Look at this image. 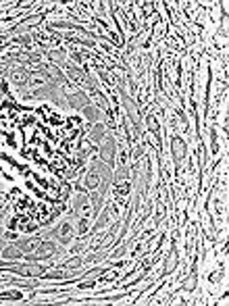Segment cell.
<instances>
[{
    "label": "cell",
    "instance_id": "obj_15",
    "mask_svg": "<svg viewBox=\"0 0 229 306\" xmlns=\"http://www.w3.org/2000/svg\"><path fill=\"white\" fill-rule=\"evenodd\" d=\"M11 44H21V46H25V48H31V46H34V38L31 36H17L11 40Z\"/></svg>",
    "mask_w": 229,
    "mask_h": 306
},
{
    "label": "cell",
    "instance_id": "obj_7",
    "mask_svg": "<svg viewBox=\"0 0 229 306\" xmlns=\"http://www.w3.org/2000/svg\"><path fill=\"white\" fill-rule=\"evenodd\" d=\"M75 223L73 221H62L59 225V231H57V242L61 246H69L71 242H73L75 238Z\"/></svg>",
    "mask_w": 229,
    "mask_h": 306
},
{
    "label": "cell",
    "instance_id": "obj_21",
    "mask_svg": "<svg viewBox=\"0 0 229 306\" xmlns=\"http://www.w3.org/2000/svg\"><path fill=\"white\" fill-rule=\"evenodd\" d=\"M6 246V238H4V229H0V252H2V248Z\"/></svg>",
    "mask_w": 229,
    "mask_h": 306
},
{
    "label": "cell",
    "instance_id": "obj_14",
    "mask_svg": "<svg viewBox=\"0 0 229 306\" xmlns=\"http://www.w3.org/2000/svg\"><path fill=\"white\" fill-rule=\"evenodd\" d=\"M82 113H83V117L88 121H94V123H100L102 121V111H100L98 106H94V104H88Z\"/></svg>",
    "mask_w": 229,
    "mask_h": 306
},
{
    "label": "cell",
    "instance_id": "obj_22",
    "mask_svg": "<svg viewBox=\"0 0 229 306\" xmlns=\"http://www.w3.org/2000/svg\"><path fill=\"white\" fill-rule=\"evenodd\" d=\"M6 227H9V229H15V227H17V219H9V223H6Z\"/></svg>",
    "mask_w": 229,
    "mask_h": 306
},
{
    "label": "cell",
    "instance_id": "obj_16",
    "mask_svg": "<svg viewBox=\"0 0 229 306\" xmlns=\"http://www.w3.org/2000/svg\"><path fill=\"white\" fill-rule=\"evenodd\" d=\"M210 150L212 154H219V136H217V127H210Z\"/></svg>",
    "mask_w": 229,
    "mask_h": 306
},
{
    "label": "cell",
    "instance_id": "obj_2",
    "mask_svg": "<svg viewBox=\"0 0 229 306\" xmlns=\"http://www.w3.org/2000/svg\"><path fill=\"white\" fill-rule=\"evenodd\" d=\"M59 254V246L54 244L52 240H42L40 246H38L31 254H23V258L29 263H44V261H52L54 256Z\"/></svg>",
    "mask_w": 229,
    "mask_h": 306
},
{
    "label": "cell",
    "instance_id": "obj_4",
    "mask_svg": "<svg viewBox=\"0 0 229 306\" xmlns=\"http://www.w3.org/2000/svg\"><path fill=\"white\" fill-rule=\"evenodd\" d=\"M171 150H173V163H175V171H177V175H179L181 163L187 159V144L179 136H173L171 138Z\"/></svg>",
    "mask_w": 229,
    "mask_h": 306
},
{
    "label": "cell",
    "instance_id": "obj_18",
    "mask_svg": "<svg viewBox=\"0 0 229 306\" xmlns=\"http://www.w3.org/2000/svg\"><path fill=\"white\" fill-rule=\"evenodd\" d=\"M67 40H69V42H75V44H83V46H88V48H96V42L88 40V38L83 40V38H69V36H67Z\"/></svg>",
    "mask_w": 229,
    "mask_h": 306
},
{
    "label": "cell",
    "instance_id": "obj_19",
    "mask_svg": "<svg viewBox=\"0 0 229 306\" xmlns=\"http://www.w3.org/2000/svg\"><path fill=\"white\" fill-rule=\"evenodd\" d=\"M125 252H127V244H121L119 248H115V250H113V254H108V256H110V258H115V261H117V258L125 256Z\"/></svg>",
    "mask_w": 229,
    "mask_h": 306
},
{
    "label": "cell",
    "instance_id": "obj_20",
    "mask_svg": "<svg viewBox=\"0 0 229 306\" xmlns=\"http://www.w3.org/2000/svg\"><path fill=\"white\" fill-rule=\"evenodd\" d=\"M4 238H6V240H13V242H17V238H19V235L15 233L13 229H9V231H4Z\"/></svg>",
    "mask_w": 229,
    "mask_h": 306
},
{
    "label": "cell",
    "instance_id": "obj_10",
    "mask_svg": "<svg viewBox=\"0 0 229 306\" xmlns=\"http://www.w3.org/2000/svg\"><path fill=\"white\" fill-rule=\"evenodd\" d=\"M146 125L148 129L152 131V136L156 138V142H159V152L163 150V138H161V125H159V119H156L154 113H148L146 115Z\"/></svg>",
    "mask_w": 229,
    "mask_h": 306
},
{
    "label": "cell",
    "instance_id": "obj_17",
    "mask_svg": "<svg viewBox=\"0 0 229 306\" xmlns=\"http://www.w3.org/2000/svg\"><path fill=\"white\" fill-rule=\"evenodd\" d=\"M0 300H23V294L17 289H11V292H2L0 294Z\"/></svg>",
    "mask_w": 229,
    "mask_h": 306
},
{
    "label": "cell",
    "instance_id": "obj_3",
    "mask_svg": "<svg viewBox=\"0 0 229 306\" xmlns=\"http://www.w3.org/2000/svg\"><path fill=\"white\" fill-rule=\"evenodd\" d=\"M100 161L106 163L110 169H115V159H117V140L113 136H106L104 142L100 146Z\"/></svg>",
    "mask_w": 229,
    "mask_h": 306
},
{
    "label": "cell",
    "instance_id": "obj_6",
    "mask_svg": "<svg viewBox=\"0 0 229 306\" xmlns=\"http://www.w3.org/2000/svg\"><path fill=\"white\" fill-rule=\"evenodd\" d=\"M88 104H92V100H90V96L83 90L73 92V94H69V96H65V106L73 108V111H83Z\"/></svg>",
    "mask_w": 229,
    "mask_h": 306
},
{
    "label": "cell",
    "instance_id": "obj_13",
    "mask_svg": "<svg viewBox=\"0 0 229 306\" xmlns=\"http://www.w3.org/2000/svg\"><path fill=\"white\" fill-rule=\"evenodd\" d=\"M106 131H108V127L100 121V123L94 125V129L90 131V140H92V142L96 144V146H100L102 142H104V138H106Z\"/></svg>",
    "mask_w": 229,
    "mask_h": 306
},
{
    "label": "cell",
    "instance_id": "obj_5",
    "mask_svg": "<svg viewBox=\"0 0 229 306\" xmlns=\"http://www.w3.org/2000/svg\"><path fill=\"white\" fill-rule=\"evenodd\" d=\"M29 77H31V71L23 65H15L9 69V80H11V83L17 85V88H27Z\"/></svg>",
    "mask_w": 229,
    "mask_h": 306
},
{
    "label": "cell",
    "instance_id": "obj_8",
    "mask_svg": "<svg viewBox=\"0 0 229 306\" xmlns=\"http://www.w3.org/2000/svg\"><path fill=\"white\" fill-rule=\"evenodd\" d=\"M40 242H42L40 235H25V238H17L15 244L19 246V250H21L23 254H31L38 246H40Z\"/></svg>",
    "mask_w": 229,
    "mask_h": 306
},
{
    "label": "cell",
    "instance_id": "obj_1",
    "mask_svg": "<svg viewBox=\"0 0 229 306\" xmlns=\"http://www.w3.org/2000/svg\"><path fill=\"white\" fill-rule=\"evenodd\" d=\"M113 171L115 169H110L106 163H102L100 159H94L92 164H90V169H88V173H85V179H83V184L88 190H98L100 194H108L110 190V184H113Z\"/></svg>",
    "mask_w": 229,
    "mask_h": 306
},
{
    "label": "cell",
    "instance_id": "obj_9",
    "mask_svg": "<svg viewBox=\"0 0 229 306\" xmlns=\"http://www.w3.org/2000/svg\"><path fill=\"white\" fill-rule=\"evenodd\" d=\"M110 210H113L110 206H102V210L96 215V219H94L96 223H94V227H92V233L102 231V229H104V227L110 223Z\"/></svg>",
    "mask_w": 229,
    "mask_h": 306
},
{
    "label": "cell",
    "instance_id": "obj_12",
    "mask_svg": "<svg viewBox=\"0 0 229 306\" xmlns=\"http://www.w3.org/2000/svg\"><path fill=\"white\" fill-rule=\"evenodd\" d=\"M0 258H4V261H21L23 252L19 250L17 244H6L2 248V252H0Z\"/></svg>",
    "mask_w": 229,
    "mask_h": 306
},
{
    "label": "cell",
    "instance_id": "obj_11",
    "mask_svg": "<svg viewBox=\"0 0 229 306\" xmlns=\"http://www.w3.org/2000/svg\"><path fill=\"white\" fill-rule=\"evenodd\" d=\"M46 57H48L50 65H54V67L61 69V67L69 61V52H67V50H46Z\"/></svg>",
    "mask_w": 229,
    "mask_h": 306
}]
</instances>
